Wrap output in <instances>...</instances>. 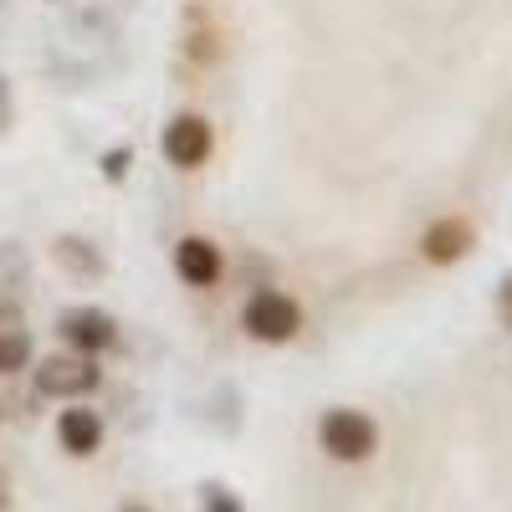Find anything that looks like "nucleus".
Here are the masks:
<instances>
[{"label": "nucleus", "instance_id": "obj_6", "mask_svg": "<svg viewBox=\"0 0 512 512\" xmlns=\"http://www.w3.org/2000/svg\"><path fill=\"white\" fill-rule=\"evenodd\" d=\"M420 251H425V262L451 267V262H461V256L472 251V226H466L461 216H446V221H436L431 231L420 236Z\"/></svg>", "mask_w": 512, "mask_h": 512}, {"label": "nucleus", "instance_id": "obj_10", "mask_svg": "<svg viewBox=\"0 0 512 512\" xmlns=\"http://www.w3.org/2000/svg\"><path fill=\"white\" fill-rule=\"evenodd\" d=\"M205 512H241V507H236L221 487H210V492H205Z\"/></svg>", "mask_w": 512, "mask_h": 512}, {"label": "nucleus", "instance_id": "obj_13", "mask_svg": "<svg viewBox=\"0 0 512 512\" xmlns=\"http://www.w3.org/2000/svg\"><path fill=\"white\" fill-rule=\"evenodd\" d=\"M0 512H6V482H0Z\"/></svg>", "mask_w": 512, "mask_h": 512}, {"label": "nucleus", "instance_id": "obj_8", "mask_svg": "<svg viewBox=\"0 0 512 512\" xmlns=\"http://www.w3.org/2000/svg\"><path fill=\"white\" fill-rule=\"evenodd\" d=\"M57 441H62V451L67 456H93L98 446H103V420H98V410H62V420H57Z\"/></svg>", "mask_w": 512, "mask_h": 512}, {"label": "nucleus", "instance_id": "obj_12", "mask_svg": "<svg viewBox=\"0 0 512 512\" xmlns=\"http://www.w3.org/2000/svg\"><path fill=\"white\" fill-rule=\"evenodd\" d=\"M123 512H154V507H139V502H134V507H123Z\"/></svg>", "mask_w": 512, "mask_h": 512}, {"label": "nucleus", "instance_id": "obj_2", "mask_svg": "<svg viewBox=\"0 0 512 512\" xmlns=\"http://www.w3.org/2000/svg\"><path fill=\"white\" fill-rule=\"evenodd\" d=\"M98 364L88 354H52L36 364V395H52V400H77L98 390Z\"/></svg>", "mask_w": 512, "mask_h": 512}, {"label": "nucleus", "instance_id": "obj_11", "mask_svg": "<svg viewBox=\"0 0 512 512\" xmlns=\"http://www.w3.org/2000/svg\"><path fill=\"white\" fill-rule=\"evenodd\" d=\"M497 313H502V323L512 328V277L502 282V292H497Z\"/></svg>", "mask_w": 512, "mask_h": 512}, {"label": "nucleus", "instance_id": "obj_3", "mask_svg": "<svg viewBox=\"0 0 512 512\" xmlns=\"http://www.w3.org/2000/svg\"><path fill=\"white\" fill-rule=\"evenodd\" d=\"M297 328H303V313L287 292H256L246 303V333L262 344H287V338H297Z\"/></svg>", "mask_w": 512, "mask_h": 512}, {"label": "nucleus", "instance_id": "obj_9", "mask_svg": "<svg viewBox=\"0 0 512 512\" xmlns=\"http://www.w3.org/2000/svg\"><path fill=\"white\" fill-rule=\"evenodd\" d=\"M31 364V338L21 328H6L0 333V374H16Z\"/></svg>", "mask_w": 512, "mask_h": 512}, {"label": "nucleus", "instance_id": "obj_4", "mask_svg": "<svg viewBox=\"0 0 512 512\" xmlns=\"http://www.w3.org/2000/svg\"><path fill=\"white\" fill-rule=\"evenodd\" d=\"M62 338L77 349V354H103V349H113L118 344V328H113V318L108 313H98V308H72L67 318H62Z\"/></svg>", "mask_w": 512, "mask_h": 512}, {"label": "nucleus", "instance_id": "obj_1", "mask_svg": "<svg viewBox=\"0 0 512 512\" xmlns=\"http://www.w3.org/2000/svg\"><path fill=\"white\" fill-rule=\"evenodd\" d=\"M318 441L333 461H369L379 446V425L359 410H328L318 425Z\"/></svg>", "mask_w": 512, "mask_h": 512}, {"label": "nucleus", "instance_id": "obj_5", "mask_svg": "<svg viewBox=\"0 0 512 512\" xmlns=\"http://www.w3.org/2000/svg\"><path fill=\"white\" fill-rule=\"evenodd\" d=\"M164 154H169V164H180V169H200L205 154H210V123L195 118V113L175 118L169 134H164Z\"/></svg>", "mask_w": 512, "mask_h": 512}, {"label": "nucleus", "instance_id": "obj_7", "mask_svg": "<svg viewBox=\"0 0 512 512\" xmlns=\"http://www.w3.org/2000/svg\"><path fill=\"white\" fill-rule=\"evenodd\" d=\"M175 272H180V282H190V287H210L221 277V251L210 246L205 236H185L180 246H175Z\"/></svg>", "mask_w": 512, "mask_h": 512}]
</instances>
